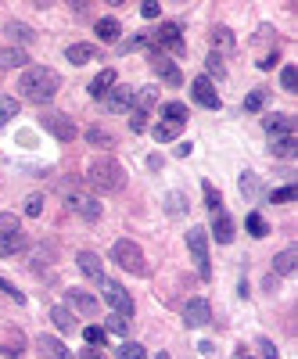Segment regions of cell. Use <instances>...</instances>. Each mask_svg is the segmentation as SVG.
<instances>
[{
    "label": "cell",
    "mask_w": 298,
    "mask_h": 359,
    "mask_svg": "<svg viewBox=\"0 0 298 359\" xmlns=\"http://www.w3.org/2000/svg\"><path fill=\"white\" fill-rule=\"evenodd\" d=\"M86 140H90V144H97V147H111L115 140L101 130V126H90V130H86Z\"/></svg>",
    "instance_id": "38"
},
{
    "label": "cell",
    "mask_w": 298,
    "mask_h": 359,
    "mask_svg": "<svg viewBox=\"0 0 298 359\" xmlns=\"http://www.w3.org/2000/svg\"><path fill=\"white\" fill-rule=\"evenodd\" d=\"M241 359H248V355H241Z\"/></svg>",
    "instance_id": "54"
},
{
    "label": "cell",
    "mask_w": 298,
    "mask_h": 359,
    "mask_svg": "<svg viewBox=\"0 0 298 359\" xmlns=\"http://www.w3.org/2000/svg\"><path fill=\"white\" fill-rule=\"evenodd\" d=\"M36 345H40V352H43L47 359H76V355H72V352H69L62 341H57V338H50V334H43Z\"/></svg>",
    "instance_id": "20"
},
{
    "label": "cell",
    "mask_w": 298,
    "mask_h": 359,
    "mask_svg": "<svg viewBox=\"0 0 298 359\" xmlns=\"http://www.w3.org/2000/svg\"><path fill=\"white\" fill-rule=\"evenodd\" d=\"M140 15H144V18H155V15H162V8H158V4H144Z\"/></svg>",
    "instance_id": "51"
},
{
    "label": "cell",
    "mask_w": 298,
    "mask_h": 359,
    "mask_svg": "<svg viewBox=\"0 0 298 359\" xmlns=\"http://www.w3.org/2000/svg\"><path fill=\"white\" fill-rule=\"evenodd\" d=\"M212 40H216V54H226V50H233V33L226 25H219L216 33H212Z\"/></svg>",
    "instance_id": "30"
},
{
    "label": "cell",
    "mask_w": 298,
    "mask_h": 359,
    "mask_svg": "<svg viewBox=\"0 0 298 359\" xmlns=\"http://www.w3.org/2000/svg\"><path fill=\"white\" fill-rule=\"evenodd\" d=\"M15 115H18V101L15 97H0V126L11 123Z\"/></svg>",
    "instance_id": "35"
},
{
    "label": "cell",
    "mask_w": 298,
    "mask_h": 359,
    "mask_svg": "<svg viewBox=\"0 0 298 359\" xmlns=\"http://www.w3.org/2000/svg\"><path fill=\"white\" fill-rule=\"evenodd\" d=\"M62 201L69 212L83 216V219H101V201L86 191H62Z\"/></svg>",
    "instance_id": "5"
},
{
    "label": "cell",
    "mask_w": 298,
    "mask_h": 359,
    "mask_svg": "<svg viewBox=\"0 0 298 359\" xmlns=\"http://www.w3.org/2000/svg\"><path fill=\"white\" fill-rule=\"evenodd\" d=\"M97 36L101 40H118V18H101L97 22Z\"/></svg>",
    "instance_id": "33"
},
{
    "label": "cell",
    "mask_w": 298,
    "mask_h": 359,
    "mask_svg": "<svg viewBox=\"0 0 298 359\" xmlns=\"http://www.w3.org/2000/svg\"><path fill=\"white\" fill-rule=\"evenodd\" d=\"M205 205L212 208V212H219V208H223V198H219V191L212 184H205Z\"/></svg>",
    "instance_id": "40"
},
{
    "label": "cell",
    "mask_w": 298,
    "mask_h": 359,
    "mask_svg": "<svg viewBox=\"0 0 298 359\" xmlns=\"http://www.w3.org/2000/svg\"><path fill=\"white\" fill-rule=\"evenodd\" d=\"M262 104H266V90H252V94L245 97V108H248V111H259Z\"/></svg>",
    "instance_id": "44"
},
{
    "label": "cell",
    "mask_w": 298,
    "mask_h": 359,
    "mask_svg": "<svg viewBox=\"0 0 298 359\" xmlns=\"http://www.w3.org/2000/svg\"><path fill=\"white\" fill-rule=\"evenodd\" d=\"M104 334H118V338H126V334H130V323H126V316L111 313V316H108V323H104Z\"/></svg>",
    "instance_id": "29"
},
{
    "label": "cell",
    "mask_w": 298,
    "mask_h": 359,
    "mask_svg": "<svg viewBox=\"0 0 298 359\" xmlns=\"http://www.w3.org/2000/svg\"><path fill=\"white\" fill-rule=\"evenodd\" d=\"M130 130L133 133H144L147 130V111H137V108L130 111Z\"/></svg>",
    "instance_id": "42"
},
{
    "label": "cell",
    "mask_w": 298,
    "mask_h": 359,
    "mask_svg": "<svg viewBox=\"0 0 298 359\" xmlns=\"http://www.w3.org/2000/svg\"><path fill=\"white\" fill-rule=\"evenodd\" d=\"M65 302H72V309H76V313H83V316H94V313H97V306H101L94 294H86V291H79V287H72V291L65 294Z\"/></svg>",
    "instance_id": "14"
},
{
    "label": "cell",
    "mask_w": 298,
    "mask_h": 359,
    "mask_svg": "<svg viewBox=\"0 0 298 359\" xmlns=\"http://www.w3.org/2000/svg\"><path fill=\"white\" fill-rule=\"evenodd\" d=\"M40 208H43V198H40V194H29V198H25V212H29V216H40Z\"/></svg>",
    "instance_id": "48"
},
{
    "label": "cell",
    "mask_w": 298,
    "mask_h": 359,
    "mask_svg": "<svg viewBox=\"0 0 298 359\" xmlns=\"http://www.w3.org/2000/svg\"><path fill=\"white\" fill-rule=\"evenodd\" d=\"M172 50V54H184V33H180V25H172V22H165L162 29H158V36H155V50Z\"/></svg>",
    "instance_id": "8"
},
{
    "label": "cell",
    "mask_w": 298,
    "mask_h": 359,
    "mask_svg": "<svg viewBox=\"0 0 298 359\" xmlns=\"http://www.w3.org/2000/svg\"><path fill=\"white\" fill-rule=\"evenodd\" d=\"M57 86H62V79H57V72H50L47 65H33L18 79L22 97H29V101H50L57 94Z\"/></svg>",
    "instance_id": "1"
},
{
    "label": "cell",
    "mask_w": 298,
    "mask_h": 359,
    "mask_svg": "<svg viewBox=\"0 0 298 359\" xmlns=\"http://www.w3.org/2000/svg\"><path fill=\"white\" fill-rule=\"evenodd\" d=\"M162 111H165V118H169V123H180V126L187 123V108H184L180 101H169Z\"/></svg>",
    "instance_id": "32"
},
{
    "label": "cell",
    "mask_w": 298,
    "mask_h": 359,
    "mask_svg": "<svg viewBox=\"0 0 298 359\" xmlns=\"http://www.w3.org/2000/svg\"><path fill=\"white\" fill-rule=\"evenodd\" d=\"M50 320H54V327H57L62 334H72V331H76V313H72L69 306H54V309H50Z\"/></svg>",
    "instance_id": "18"
},
{
    "label": "cell",
    "mask_w": 298,
    "mask_h": 359,
    "mask_svg": "<svg viewBox=\"0 0 298 359\" xmlns=\"http://www.w3.org/2000/svg\"><path fill=\"white\" fill-rule=\"evenodd\" d=\"M79 359H108V355H104V352H101L97 345H86V348L79 352Z\"/></svg>",
    "instance_id": "50"
},
{
    "label": "cell",
    "mask_w": 298,
    "mask_h": 359,
    "mask_svg": "<svg viewBox=\"0 0 298 359\" xmlns=\"http://www.w3.org/2000/svg\"><path fill=\"white\" fill-rule=\"evenodd\" d=\"M101 298L118 313V316H126L130 320V313H133V298H130V291L118 284V280H111V277H101Z\"/></svg>",
    "instance_id": "4"
},
{
    "label": "cell",
    "mask_w": 298,
    "mask_h": 359,
    "mask_svg": "<svg viewBox=\"0 0 298 359\" xmlns=\"http://www.w3.org/2000/svg\"><path fill=\"white\" fill-rule=\"evenodd\" d=\"M0 352H4V359H22V352H25V334L11 327L8 338H4V345H0Z\"/></svg>",
    "instance_id": "17"
},
{
    "label": "cell",
    "mask_w": 298,
    "mask_h": 359,
    "mask_svg": "<svg viewBox=\"0 0 298 359\" xmlns=\"http://www.w3.org/2000/svg\"><path fill=\"white\" fill-rule=\"evenodd\" d=\"M212 237H216L219 245H233V219L223 212V208H219L216 219H212Z\"/></svg>",
    "instance_id": "16"
},
{
    "label": "cell",
    "mask_w": 298,
    "mask_h": 359,
    "mask_svg": "<svg viewBox=\"0 0 298 359\" xmlns=\"http://www.w3.org/2000/svg\"><path fill=\"white\" fill-rule=\"evenodd\" d=\"M151 65H155V72L162 76V83H169V86H180V83H184V76H180V69H176V62H169L165 54L151 50Z\"/></svg>",
    "instance_id": "11"
},
{
    "label": "cell",
    "mask_w": 298,
    "mask_h": 359,
    "mask_svg": "<svg viewBox=\"0 0 298 359\" xmlns=\"http://www.w3.org/2000/svg\"><path fill=\"white\" fill-rule=\"evenodd\" d=\"M22 65H29V54L22 47H4L0 50V69H22Z\"/></svg>",
    "instance_id": "23"
},
{
    "label": "cell",
    "mask_w": 298,
    "mask_h": 359,
    "mask_svg": "<svg viewBox=\"0 0 298 359\" xmlns=\"http://www.w3.org/2000/svg\"><path fill=\"white\" fill-rule=\"evenodd\" d=\"M0 291H4V294H11V298H15V302H18V306H22V302H25V294H22V291H18V287H15V284H8V280H4V277H0Z\"/></svg>",
    "instance_id": "49"
},
{
    "label": "cell",
    "mask_w": 298,
    "mask_h": 359,
    "mask_svg": "<svg viewBox=\"0 0 298 359\" xmlns=\"http://www.w3.org/2000/svg\"><path fill=\"white\" fill-rule=\"evenodd\" d=\"M208 72H212L216 79H223V76H226V69H223V54H216V50L208 54Z\"/></svg>",
    "instance_id": "43"
},
{
    "label": "cell",
    "mask_w": 298,
    "mask_h": 359,
    "mask_svg": "<svg viewBox=\"0 0 298 359\" xmlns=\"http://www.w3.org/2000/svg\"><path fill=\"white\" fill-rule=\"evenodd\" d=\"M104 108L108 111H133V90L130 86H111L104 94Z\"/></svg>",
    "instance_id": "12"
},
{
    "label": "cell",
    "mask_w": 298,
    "mask_h": 359,
    "mask_svg": "<svg viewBox=\"0 0 298 359\" xmlns=\"http://www.w3.org/2000/svg\"><path fill=\"white\" fill-rule=\"evenodd\" d=\"M94 54H97V50H94L90 43H69V47H65V57H69L72 65H86Z\"/></svg>",
    "instance_id": "24"
},
{
    "label": "cell",
    "mask_w": 298,
    "mask_h": 359,
    "mask_svg": "<svg viewBox=\"0 0 298 359\" xmlns=\"http://www.w3.org/2000/svg\"><path fill=\"white\" fill-rule=\"evenodd\" d=\"M22 248H25V237L22 233H0V259L18 255Z\"/></svg>",
    "instance_id": "25"
},
{
    "label": "cell",
    "mask_w": 298,
    "mask_h": 359,
    "mask_svg": "<svg viewBox=\"0 0 298 359\" xmlns=\"http://www.w3.org/2000/svg\"><path fill=\"white\" fill-rule=\"evenodd\" d=\"M280 86L287 90V94H294V90H298V69H294V65H284V72H280Z\"/></svg>",
    "instance_id": "36"
},
{
    "label": "cell",
    "mask_w": 298,
    "mask_h": 359,
    "mask_svg": "<svg viewBox=\"0 0 298 359\" xmlns=\"http://www.w3.org/2000/svg\"><path fill=\"white\" fill-rule=\"evenodd\" d=\"M262 130L270 133V140H277V137H287V133H294V118H291V115H280V111H273V115H266Z\"/></svg>",
    "instance_id": "13"
},
{
    "label": "cell",
    "mask_w": 298,
    "mask_h": 359,
    "mask_svg": "<svg viewBox=\"0 0 298 359\" xmlns=\"http://www.w3.org/2000/svg\"><path fill=\"white\" fill-rule=\"evenodd\" d=\"M147 43V36H133L130 43H123V50H137V47H144Z\"/></svg>",
    "instance_id": "52"
},
{
    "label": "cell",
    "mask_w": 298,
    "mask_h": 359,
    "mask_svg": "<svg viewBox=\"0 0 298 359\" xmlns=\"http://www.w3.org/2000/svg\"><path fill=\"white\" fill-rule=\"evenodd\" d=\"M86 180H90V187L101 191V194H115L118 187L126 184V169L118 165L115 158H94L86 165Z\"/></svg>",
    "instance_id": "2"
},
{
    "label": "cell",
    "mask_w": 298,
    "mask_h": 359,
    "mask_svg": "<svg viewBox=\"0 0 298 359\" xmlns=\"http://www.w3.org/2000/svg\"><path fill=\"white\" fill-rule=\"evenodd\" d=\"M76 266H79V273H83V277H94V280L104 277L101 255H97V252H79V255H76Z\"/></svg>",
    "instance_id": "15"
},
{
    "label": "cell",
    "mask_w": 298,
    "mask_h": 359,
    "mask_svg": "<svg viewBox=\"0 0 298 359\" xmlns=\"http://www.w3.org/2000/svg\"><path fill=\"white\" fill-rule=\"evenodd\" d=\"M270 151H273L277 158H294V155H298V137H294V133H287V137L270 140Z\"/></svg>",
    "instance_id": "21"
},
{
    "label": "cell",
    "mask_w": 298,
    "mask_h": 359,
    "mask_svg": "<svg viewBox=\"0 0 298 359\" xmlns=\"http://www.w3.org/2000/svg\"><path fill=\"white\" fill-rule=\"evenodd\" d=\"M180 130H184L180 123H169V118H162V123H158V126H155L151 133H155V140L169 144V140H176V137H180Z\"/></svg>",
    "instance_id": "28"
},
{
    "label": "cell",
    "mask_w": 298,
    "mask_h": 359,
    "mask_svg": "<svg viewBox=\"0 0 298 359\" xmlns=\"http://www.w3.org/2000/svg\"><path fill=\"white\" fill-rule=\"evenodd\" d=\"M255 345H259V352H262V359H277V345H273L270 338H259Z\"/></svg>",
    "instance_id": "47"
},
{
    "label": "cell",
    "mask_w": 298,
    "mask_h": 359,
    "mask_svg": "<svg viewBox=\"0 0 298 359\" xmlns=\"http://www.w3.org/2000/svg\"><path fill=\"white\" fill-rule=\"evenodd\" d=\"M115 69H104V72H97V79L90 83V97H97V101H104V94H108V90L115 86Z\"/></svg>",
    "instance_id": "22"
},
{
    "label": "cell",
    "mask_w": 298,
    "mask_h": 359,
    "mask_svg": "<svg viewBox=\"0 0 298 359\" xmlns=\"http://www.w3.org/2000/svg\"><path fill=\"white\" fill-rule=\"evenodd\" d=\"M294 198H298V187H294V184H287V187H280V191L270 194L273 205H287V201H294Z\"/></svg>",
    "instance_id": "37"
},
{
    "label": "cell",
    "mask_w": 298,
    "mask_h": 359,
    "mask_svg": "<svg viewBox=\"0 0 298 359\" xmlns=\"http://www.w3.org/2000/svg\"><path fill=\"white\" fill-rule=\"evenodd\" d=\"M155 359H169V352H158V355H155Z\"/></svg>",
    "instance_id": "53"
},
{
    "label": "cell",
    "mask_w": 298,
    "mask_h": 359,
    "mask_svg": "<svg viewBox=\"0 0 298 359\" xmlns=\"http://www.w3.org/2000/svg\"><path fill=\"white\" fill-rule=\"evenodd\" d=\"M118 359H144V345H137V341H126L123 348H118Z\"/></svg>",
    "instance_id": "41"
},
{
    "label": "cell",
    "mask_w": 298,
    "mask_h": 359,
    "mask_svg": "<svg viewBox=\"0 0 298 359\" xmlns=\"http://www.w3.org/2000/svg\"><path fill=\"white\" fill-rule=\"evenodd\" d=\"M133 97H137V101H133L137 111H151V108L158 104V90H155V86H144L140 94H133Z\"/></svg>",
    "instance_id": "27"
},
{
    "label": "cell",
    "mask_w": 298,
    "mask_h": 359,
    "mask_svg": "<svg viewBox=\"0 0 298 359\" xmlns=\"http://www.w3.org/2000/svg\"><path fill=\"white\" fill-rule=\"evenodd\" d=\"M245 226H248V233H252V237H266V230H270V226H266V219H262L259 212H252Z\"/></svg>",
    "instance_id": "39"
},
{
    "label": "cell",
    "mask_w": 298,
    "mask_h": 359,
    "mask_svg": "<svg viewBox=\"0 0 298 359\" xmlns=\"http://www.w3.org/2000/svg\"><path fill=\"white\" fill-rule=\"evenodd\" d=\"M43 126L57 137V140H72L76 137V123H72V118L69 115H57V111H47L43 115Z\"/></svg>",
    "instance_id": "10"
},
{
    "label": "cell",
    "mask_w": 298,
    "mask_h": 359,
    "mask_svg": "<svg viewBox=\"0 0 298 359\" xmlns=\"http://www.w3.org/2000/svg\"><path fill=\"white\" fill-rule=\"evenodd\" d=\"M165 208L176 216V212H187V198H180V194H169V201H165Z\"/></svg>",
    "instance_id": "46"
},
{
    "label": "cell",
    "mask_w": 298,
    "mask_h": 359,
    "mask_svg": "<svg viewBox=\"0 0 298 359\" xmlns=\"http://www.w3.org/2000/svg\"><path fill=\"white\" fill-rule=\"evenodd\" d=\"M83 338H86V345H97V348H101L108 334H104V327H97V323H90V327H83Z\"/></svg>",
    "instance_id": "34"
},
{
    "label": "cell",
    "mask_w": 298,
    "mask_h": 359,
    "mask_svg": "<svg viewBox=\"0 0 298 359\" xmlns=\"http://www.w3.org/2000/svg\"><path fill=\"white\" fill-rule=\"evenodd\" d=\"M187 248H191V255L198 262V273L208 280V277H212V262H208V233L201 226H191L187 230Z\"/></svg>",
    "instance_id": "6"
},
{
    "label": "cell",
    "mask_w": 298,
    "mask_h": 359,
    "mask_svg": "<svg viewBox=\"0 0 298 359\" xmlns=\"http://www.w3.org/2000/svg\"><path fill=\"white\" fill-rule=\"evenodd\" d=\"M241 194H245L248 201H259V198H262V180H259L255 172H241Z\"/></svg>",
    "instance_id": "26"
},
{
    "label": "cell",
    "mask_w": 298,
    "mask_h": 359,
    "mask_svg": "<svg viewBox=\"0 0 298 359\" xmlns=\"http://www.w3.org/2000/svg\"><path fill=\"white\" fill-rule=\"evenodd\" d=\"M111 259L126 269V273H137V277H147V259L140 252L137 241H130V237H123V241L111 245Z\"/></svg>",
    "instance_id": "3"
},
{
    "label": "cell",
    "mask_w": 298,
    "mask_h": 359,
    "mask_svg": "<svg viewBox=\"0 0 298 359\" xmlns=\"http://www.w3.org/2000/svg\"><path fill=\"white\" fill-rule=\"evenodd\" d=\"M208 320H212V309H208L205 298H191V302H184V323L187 327H205Z\"/></svg>",
    "instance_id": "9"
},
{
    "label": "cell",
    "mask_w": 298,
    "mask_h": 359,
    "mask_svg": "<svg viewBox=\"0 0 298 359\" xmlns=\"http://www.w3.org/2000/svg\"><path fill=\"white\" fill-rule=\"evenodd\" d=\"M294 266H298V245L284 248V252L273 259V269H277L280 277H291V273H294Z\"/></svg>",
    "instance_id": "19"
},
{
    "label": "cell",
    "mask_w": 298,
    "mask_h": 359,
    "mask_svg": "<svg viewBox=\"0 0 298 359\" xmlns=\"http://www.w3.org/2000/svg\"><path fill=\"white\" fill-rule=\"evenodd\" d=\"M8 40H18V43H33V29H29V25H18V22H11V25H8Z\"/></svg>",
    "instance_id": "31"
},
{
    "label": "cell",
    "mask_w": 298,
    "mask_h": 359,
    "mask_svg": "<svg viewBox=\"0 0 298 359\" xmlns=\"http://www.w3.org/2000/svg\"><path fill=\"white\" fill-rule=\"evenodd\" d=\"M0 233H18V216L0 212Z\"/></svg>",
    "instance_id": "45"
},
{
    "label": "cell",
    "mask_w": 298,
    "mask_h": 359,
    "mask_svg": "<svg viewBox=\"0 0 298 359\" xmlns=\"http://www.w3.org/2000/svg\"><path fill=\"white\" fill-rule=\"evenodd\" d=\"M191 94H194V101L201 104V108H219V94H216V86H212V79L208 76H198L194 83H191Z\"/></svg>",
    "instance_id": "7"
}]
</instances>
